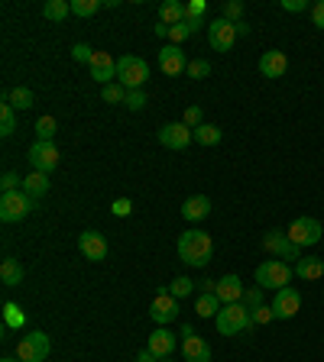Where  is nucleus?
<instances>
[{"label":"nucleus","instance_id":"obj_43","mask_svg":"<svg viewBox=\"0 0 324 362\" xmlns=\"http://www.w3.org/2000/svg\"><path fill=\"white\" fill-rule=\"evenodd\" d=\"M192 36V30H188V23H178L169 30V39H172V46H178V42H185V39Z\"/></svg>","mask_w":324,"mask_h":362},{"label":"nucleus","instance_id":"obj_50","mask_svg":"<svg viewBox=\"0 0 324 362\" xmlns=\"http://www.w3.org/2000/svg\"><path fill=\"white\" fill-rule=\"evenodd\" d=\"M137 362H156V356H153V353H149V349H143V353H139V356H137Z\"/></svg>","mask_w":324,"mask_h":362},{"label":"nucleus","instance_id":"obj_34","mask_svg":"<svg viewBox=\"0 0 324 362\" xmlns=\"http://www.w3.org/2000/svg\"><path fill=\"white\" fill-rule=\"evenodd\" d=\"M69 4H71V13L75 16H94L100 7H104L100 0H69Z\"/></svg>","mask_w":324,"mask_h":362},{"label":"nucleus","instance_id":"obj_33","mask_svg":"<svg viewBox=\"0 0 324 362\" xmlns=\"http://www.w3.org/2000/svg\"><path fill=\"white\" fill-rule=\"evenodd\" d=\"M55 130H59L55 116H39V120H36V139H42V143H52Z\"/></svg>","mask_w":324,"mask_h":362},{"label":"nucleus","instance_id":"obj_16","mask_svg":"<svg viewBox=\"0 0 324 362\" xmlns=\"http://www.w3.org/2000/svg\"><path fill=\"white\" fill-rule=\"evenodd\" d=\"M88 68H91V78L94 81H98V85H114V78H117V62L114 59H110L108 52H94V59H91V65H88Z\"/></svg>","mask_w":324,"mask_h":362},{"label":"nucleus","instance_id":"obj_22","mask_svg":"<svg viewBox=\"0 0 324 362\" xmlns=\"http://www.w3.org/2000/svg\"><path fill=\"white\" fill-rule=\"evenodd\" d=\"M295 275H299L301 282H318V278L324 275V259L321 255H305V259H299V263H295Z\"/></svg>","mask_w":324,"mask_h":362},{"label":"nucleus","instance_id":"obj_9","mask_svg":"<svg viewBox=\"0 0 324 362\" xmlns=\"http://www.w3.org/2000/svg\"><path fill=\"white\" fill-rule=\"evenodd\" d=\"M208 42L217 52H231L233 42H237V26L231 20H224V16H217L214 23H208Z\"/></svg>","mask_w":324,"mask_h":362},{"label":"nucleus","instance_id":"obj_11","mask_svg":"<svg viewBox=\"0 0 324 362\" xmlns=\"http://www.w3.org/2000/svg\"><path fill=\"white\" fill-rule=\"evenodd\" d=\"M262 246L270 249L272 255H279V259H295V263L301 259V249L295 246V243L286 236V233H279V230H270V233H266V236H262Z\"/></svg>","mask_w":324,"mask_h":362},{"label":"nucleus","instance_id":"obj_28","mask_svg":"<svg viewBox=\"0 0 324 362\" xmlns=\"http://www.w3.org/2000/svg\"><path fill=\"white\" fill-rule=\"evenodd\" d=\"M69 13H71L69 0H46V4H42V16H46V20H52V23L69 20Z\"/></svg>","mask_w":324,"mask_h":362},{"label":"nucleus","instance_id":"obj_29","mask_svg":"<svg viewBox=\"0 0 324 362\" xmlns=\"http://www.w3.org/2000/svg\"><path fill=\"white\" fill-rule=\"evenodd\" d=\"M192 133H195V143H198V146H217L221 136H224L221 126H214V123H201L198 130H192Z\"/></svg>","mask_w":324,"mask_h":362},{"label":"nucleus","instance_id":"obj_7","mask_svg":"<svg viewBox=\"0 0 324 362\" xmlns=\"http://www.w3.org/2000/svg\"><path fill=\"white\" fill-rule=\"evenodd\" d=\"M321 233H324V227L318 224L315 217H299V220H292V227L286 230V236L292 239L299 249H305V246L321 243Z\"/></svg>","mask_w":324,"mask_h":362},{"label":"nucleus","instance_id":"obj_44","mask_svg":"<svg viewBox=\"0 0 324 362\" xmlns=\"http://www.w3.org/2000/svg\"><path fill=\"white\" fill-rule=\"evenodd\" d=\"M71 55H75L78 62H88V65H91V59H94V49H91V46H85V42H78V46L71 49Z\"/></svg>","mask_w":324,"mask_h":362},{"label":"nucleus","instance_id":"obj_40","mask_svg":"<svg viewBox=\"0 0 324 362\" xmlns=\"http://www.w3.org/2000/svg\"><path fill=\"white\" fill-rule=\"evenodd\" d=\"M0 188H4V194L20 191V188H23V178L13 175V171H4V178H0Z\"/></svg>","mask_w":324,"mask_h":362},{"label":"nucleus","instance_id":"obj_1","mask_svg":"<svg viewBox=\"0 0 324 362\" xmlns=\"http://www.w3.org/2000/svg\"><path fill=\"white\" fill-rule=\"evenodd\" d=\"M175 253H178V259H182L185 265L201 269V265L211 263L214 243H211V236L204 230H185L182 236H178V243H175Z\"/></svg>","mask_w":324,"mask_h":362},{"label":"nucleus","instance_id":"obj_10","mask_svg":"<svg viewBox=\"0 0 324 362\" xmlns=\"http://www.w3.org/2000/svg\"><path fill=\"white\" fill-rule=\"evenodd\" d=\"M272 314H276V320H292L295 314H299V308H301V294H299V288H279L276 291V298H272Z\"/></svg>","mask_w":324,"mask_h":362},{"label":"nucleus","instance_id":"obj_38","mask_svg":"<svg viewBox=\"0 0 324 362\" xmlns=\"http://www.w3.org/2000/svg\"><path fill=\"white\" fill-rule=\"evenodd\" d=\"M204 13H208V4H204V0L185 4V20H204Z\"/></svg>","mask_w":324,"mask_h":362},{"label":"nucleus","instance_id":"obj_30","mask_svg":"<svg viewBox=\"0 0 324 362\" xmlns=\"http://www.w3.org/2000/svg\"><path fill=\"white\" fill-rule=\"evenodd\" d=\"M23 324H26L23 308L13 304V301H7V304H4V327H7V330H20Z\"/></svg>","mask_w":324,"mask_h":362},{"label":"nucleus","instance_id":"obj_36","mask_svg":"<svg viewBox=\"0 0 324 362\" xmlns=\"http://www.w3.org/2000/svg\"><path fill=\"white\" fill-rule=\"evenodd\" d=\"M250 320H253V327H266V324H272V320H276V314H272L270 304H262V308L250 310Z\"/></svg>","mask_w":324,"mask_h":362},{"label":"nucleus","instance_id":"obj_8","mask_svg":"<svg viewBox=\"0 0 324 362\" xmlns=\"http://www.w3.org/2000/svg\"><path fill=\"white\" fill-rule=\"evenodd\" d=\"M26 159H30L33 171L49 175V171L59 165V149H55V143H42V139H36V143L30 146V152H26Z\"/></svg>","mask_w":324,"mask_h":362},{"label":"nucleus","instance_id":"obj_23","mask_svg":"<svg viewBox=\"0 0 324 362\" xmlns=\"http://www.w3.org/2000/svg\"><path fill=\"white\" fill-rule=\"evenodd\" d=\"M159 23H166L172 30V26L185 23V4H178V0H166L159 7Z\"/></svg>","mask_w":324,"mask_h":362},{"label":"nucleus","instance_id":"obj_42","mask_svg":"<svg viewBox=\"0 0 324 362\" xmlns=\"http://www.w3.org/2000/svg\"><path fill=\"white\" fill-rule=\"evenodd\" d=\"M130 110H143L146 107V91L139 88V91H127V100H124Z\"/></svg>","mask_w":324,"mask_h":362},{"label":"nucleus","instance_id":"obj_3","mask_svg":"<svg viewBox=\"0 0 324 362\" xmlns=\"http://www.w3.org/2000/svg\"><path fill=\"white\" fill-rule=\"evenodd\" d=\"M292 275H295V269H289L282 259H270V263H262L256 269V285L262 291H279V288H289Z\"/></svg>","mask_w":324,"mask_h":362},{"label":"nucleus","instance_id":"obj_4","mask_svg":"<svg viewBox=\"0 0 324 362\" xmlns=\"http://www.w3.org/2000/svg\"><path fill=\"white\" fill-rule=\"evenodd\" d=\"M149 78V65L139 59V55H124V59H117V81L127 88V91H139V88L146 85Z\"/></svg>","mask_w":324,"mask_h":362},{"label":"nucleus","instance_id":"obj_24","mask_svg":"<svg viewBox=\"0 0 324 362\" xmlns=\"http://www.w3.org/2000/svg\"><path fill=\"white\" fill-rule=\"evenodd\" d=\"M23 194H30L33 200L46 198L49 194V175H42V171H33V175L23 178Z\"/></svg>","mask_w":324,"mask_h":362},{"label":"nucleus","instance_id":"obj_27","mask_svg":"<svg viewBox=\"0 0 324 362\" xmlns=\"http://www.w3.org/2000/svg\"><path fill=\"white\" fill-rule=\"evenodd\" d=\"M23 275H26V269L16 259H4V265H0V282L7 288H16L20 282H23Z\"/></svg>","mask_w":324,"mask_h":362},{"label":"nucleus","instance_id":"obj_12","mask_svg":"<svg viewBox=\"0 0 324 362\" xmlns=\"http://www.w3.org/2000/svg\"><path fill=\"white\" fill-rule=\"evenodd\" d=\"M149 317H153L159 327H166V324H172L178 317V298H172L169 291H162V294H156L153 298V304H149Z\"/></svg>","mask_w":324,"mask_h":362},{"label":"nucleus","instance_id":"obj_31","mask_svg":"<svg viewBox=\"0 0 324 362\" xmlns=\"http://www.w3.org/2000/svg\"><path fill=\"white\" fill-rule=\"evenodd\" d=\"M16 133V110L10 104L0 107V136H13Z\"/></svg>","mask_w":324,"mask_h":362},{"label":"nucleus","instance_id":"obj_51","mask_svg":"<svg viewBox=\"0 0 324 362\" xmlns=\"http://www.w3.org/2000/svg\"><path fill=\"white\" fill-rule=\"evenodd\" d=\"M0 362H20V359H0Z\"/></svg>","mask_w":324,"mask_h":362},{"label":"nucleus","instance_id":"obj_49","mask_svg":"<svg viewBox=\"0 0 324 362\" xmlns=\"http://www.w3.org/2000/svg\"><path fill=\"white\" fill-rule=\"evenodd\" d=\"M233 26H237V36H247V32H250V23H247V20H240V23H233Z\"/></svg>","mask_w":324,"mask_h":362},{"label":"nucleus","instance_id":"obj_46","mask_svg":"<svg viewBox=\"0 0 324 362\" xmlns=\"http://www.w3.org/2000/svg\"><path fill=\"white\" fill-rule=\"evenodd\" d=\"M182 123H185L188 130H198V126H201V107H188V110H185V120H182Z\"/></svg>","mask_w":324,"mask_h":362},{"label":"nucleus","instance_id":"obj_20","mask_svg":"<svg viewBox=\"0 0 324 362\" xmlns=\"http://www.w3.org/2000/svg\"><path fill=\"white\" fill-rule=\"evenodd\" d=\"M182 356L185 362H211V346L201 337H182Z\"/></svg>","mask_w":324,"mask_h":362},{"label":"nucleus","instance_id":"obj_15","mask_svg":"<svg viewBox=\"0 0 324 362\" xmlns=\"http://www.w3.org/2000/svg\"><path fill=\"white\" fill-rule=\"evenodd\" d=\"M159 68L166 71L169 78H178L182 71H188V59H185V52L178 46H166V49H159Z\"/></svg>","mask_w":324,"mask_h":362},{"label":"nucleus","instance_id":"obj_17","mask_svg":"<svg viewBox=\"0 0 324 362\" xmlns=\"http://www.w3.org/2000/svg\"><path fill=\"white\" fill-rule=\"evenodd\" d=\"M149 353L156 356V359H169L172 353H175V333L166 330V327H159V330L149 333Z\"/></svg>","mask_w":324,"mask_h":362},{"label":"nucleus","instance_id":"obj_48","mask_svg":"<svg viewBox=\"0 0 324 362\" xmlns=\"http://www.w3.org/2000/svg\"><path fill=\"white\" fill-rule=\"evenodd\" d=\"M311 23H315L318 30H324V0L311 4Z\"/></svg>","mask_w":324,"mask_h":362},{"label":"nucleus","instance_id":"obj_18","mask_svg":"<svg viewBox=\"0 0 324 362\" xmlns=\"http://www.w3.org/2000/svg\"><path fill=\"white\" fill-rule=\"evenodd\" d=\"M260 71L266 78H282L289 71V55L279 52V49H270V52L260 55Z\"/></svg>","mask_w":324,"mask_h":362},{"label":"nucleus","instance_id":"obj_6","mask_svg":"<svg viewBox=\"0 0 324 362\" xmlns=\"http://www.w3.org/2000/svg\"><path fill=\"white\" fill-rule=\"evenodd\" d=\"M49 349H52V339L46 337L42 330H33L20 339V346H16V359L20 362H46Z\"/></svg>","mask_w":324,"mask_h":362},{"label":"nucleus","instance_id":"obj_45","mask_svg":"<svg viewBox=\"0 0 324 362\" xmlns=\"http://www.w3.org/2000/svg\"><path fill=\"white\" fill-rule=\"evenodd\" d=\"M279 7L289 10V13H301V10H311L308 0H279Z\"/></svg>","mask_w":324,"mask_h":362},{"label":"nucleus","instance_id":"obj_26","mask_svg":"<svg viewBox=\"0 0 324 362\" xmlns=\"http://www.w3.org/2000/svg\"><path fill=\"white\" fill-rule=\"evenodd\" d=\"M221 308H224V304H221V298H217L214 291H201L198 301H195V314L198 317H217Z\"/></svg>","mask_w":324,"mask_h":362},{"label":"nucleus","instance_id":"obj_32","mask_svg":"<svg viewBox=\"0 0 324 362\" xmlns=\"http://www.w3.org/2000/svg\"><path fill=\"white\" fill-rule=\"evenodd\" d=\"M100 100H104V104H124V100H127V88L120 85V81H114V85H108V88H100Z\"/></svg>","mask_w":324,"mask_h":362},{"label":"nucleus","instance_id":"obj_41","mask_svg":"<svg viewBox=\"0 0 324 362\" xmlns=\"http://www.w3.org/2000/svg\"><path fill=\"white\" fill-rule=\"evenodd\" d=\"M243 304H247L250 310L262 308V288H260V285H256V288H247V291H243Z\"/></svg>","mask_w":324,"mask_h":362},{"label":"nucleus","instance_id":"obj_37","mask_svg":"<svg viewBox=\"0 0 324 362\" xmlns=\"http://www.w3.org/2000/svg\"><path fill=\"white\" fill-rule=\"evenodd\" d=\"M188 78H195V81H201V78L211 75V62H204V59H195V62H188Z\"/></svg>","mask_w":324,"mask_h":362},{"label":"nucleus","instance_id":"obj_35","mask_svg":"<svg viewBox=\"0 0 324 362\" xmlns=\"http://www.w3.org/2000/svg\"><path fill=\"white\" fill-rule=\"evenodd\" d=\"M192 291H195V282H192L188 275H178L175 282L169 285V294H172V298H185V294H192Z\"/></svg>","mask_w":324,"mask_h":362},{"label":"nucleus","instance_id":"obj_52","mask_svg":"<svg viewBox=\"0 0 324 362\" xmlns=\"http://www.w3.org/2000/svg\"><path fill=\"white\" fill-rule=\"evenodd\" d=\"M162 362H166V359H162Z\"/></svg>","mask_w":324,"mask_h":362},{"label":"nucleus","instance_id":"obj_25","mask_svg":"<svg viewBox=\"0 0 324 362\" xmlns=\"http://www.w3.org/2000/svg\"><path fill=\"white\" fill-rule=\"evenodd\" d=\"M4 104H10L13 110H30L36 104V94L30 88H13V91H4Z\"/></svg>","mask_w":324,"mask_h":362},{"label":"nucleus","instance_id":"obj_47","mask_svg":"<svg viewBox=\"0 0 324 362\" xmlns=\"http://www.w3.org/2000/svg\"><path fill=\"white\" fill-rule=\"evenodd\" d=\"M110 210H114V217H130V210H133V204L127 198H117L114 204H110Z\"/></svg>","mask_w":324,"mask_h":362},{"label":"nucleus","instance_id":"obj_39","mask_svg":"<svg viewBox=\"0 0 324 362\" xmlns=\"http://www.w3.org/2000/svg\"><path fill=\"white\" fill-rule=\"evenodd\" d=\"M224 20H231V23L243 20V4H240V0H227L224 4Z\"/></svg>","mask_w":324,"mask_h":362},{"label":"nucleus","instance_id":"obj_14","mask_svg":"<svg viewBox=\"0 0 324 362\" xmlns=\"http://www.w3.org/2000/svg\"><path fill=\"white\" fill-rule=\"evenodd\" d=\"M192 139H195V133L188 130L185 123H166L159 130V143L166 149H175V152H178V149H185Z\"/></svg>","mask_w":324,"mask_h":362},{"label":"nucleus","instance_id":"obj_19","mask_svg":"<svg viewBox=\"0 0 324 362\" xmlns=\"http://www.w3.org/2000/svg\"><path fill=\"white\" fill-rule=\"evenodd\" d=\"M243 291H247V288L240 285V275H224L214 288V294L221 298V304H237V301H243Z\"/></svg>","mask_w":324,"mask_h":362},{"label":"nucleus","instance_id":"obj_21","mask_svg":"<svg viewBox=\"0 0 324 362\" xmlns=\"http://www.w3.org/2000/svg\"><path fill=\"white\" fill-rule=\"evenodd\" d=\"M208 214H211V200L204 198V194H192V198L182 204V217H185V220H192V224L204 220Z\"/></svg>","mask_w":324,"mask_h":362},{"label":"nucleus","instance_id":"obj_2","mask_svg":"<svg viewBox=\"0 0 324 362\" xmlns=\"http://www.w3.org/2000/svg\"><path fill=\"white\" fill-rule=\"evenodd\" d=\"M214 327H217L221 337H237V333L250 330V327H253V320H250V308L243 304V301H237V304H224L214 317Z\"/></svg>","mask_w":324,"mask_h":362},{"label":"nucleus","instance_id":"obj_5","mask_svg":"<svg viewBox=\"0 0 324 362\" xmlns=\"http://www.w3.org/2000/svg\"><path fill=\"white\" fill-rule=\"evenodd\" d=\"M39 200H33L30 194H23V188L20 191H10L0 198V220L4 224H20L23 217H30L33 210H36Z\"/></svg>","mask_w":324,"mask_h":362},{"label":"nucleus","instance_id":"obj_13","mask_svg":"<svg viewBox=\"0 0 324 362\" xmlns=\"http://www.w3.org/2000/svg\"><path fill=\"white\" fill-rule=\"evenodd\" d=\"M78 249H81V255L91 259V263H104V259H108V239L100 236L98 230L81 233V236H78Z\"/></svg>","mask_w":324,"mask_h":362}]
</instances>
